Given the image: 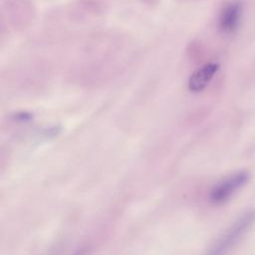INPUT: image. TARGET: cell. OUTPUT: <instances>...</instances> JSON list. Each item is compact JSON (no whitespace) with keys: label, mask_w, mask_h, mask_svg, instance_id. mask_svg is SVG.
I'll return each instance as SVG.
<instances>
[{"label":"cell","mask_w":255,"mask_h":255,"mask_svg":"<svg viewBox=\"0 0 255 255\" xmlns=\"http://www.w3.org/2000/svg\"><path fill=\"white\" fill-rule=\"evenodd\" d=\"M255 223V209L240 215L211 246L210 254H222L235 246Z\"/></svg>","instance_id":"cell-1"},{"label":"cell","mask_w":255,"mask_h":255,"mask_svg":"<svg viewBox=\"0 0 255 255\" xmlns=\"http://www.w3.org/2000/svg\"><path fill=\"white\" fill-rule=\"evenodd\" d=\"M249 180V173L246 170L236 172L218 183L209 192V200L213 204H222L229 200L233 194L244 186Z\"/></svg>","instance_id":"cell-2"},{"label":"cell","mask_w":255,"mask_h":255,"mask_svg":"<svg viewBox=\"0 0 255 255\" xmlns=\"http://www.w3.org/2000/svg\"><path fill=\"white\" fill-rule=\"evenodd\" d=\"M219 66L217 63H207L196 70L190 77L187 83L189 91L193 93L201 92L206 88L213 76L216 74Z\"/></svg>","instance_id":"cell-3"},{"label":"cell","mask_w":255,"mask_h":255,"mask_svg":"<svg viewBox=\"0 0 255 255\" xmlns=\"http://www.w3.org/2000/svg\"><path fill=\"white\" fill-rule=\"evenodd\" d=\"M241 16V4L238 2L229 3L222 10L219 19V26L222 31L230 33L233 32L239 23Z\"/></svg>","instance_id":"cell-4"},{"label":"cell","mask_w":255,"mask_h":255,"mask_svg":"<svg viewBox=\"0 0 255 255\" xmlns=\"http://www.w3.org/2000/svg\"><path fill=\"white\" fill-rule=\"evenodd\" d=\"M33 118L32 114L27 112H20L14 116V120L17 122H29Z\"/></svg>","instance_id":"cell-5"}]
</instances>
